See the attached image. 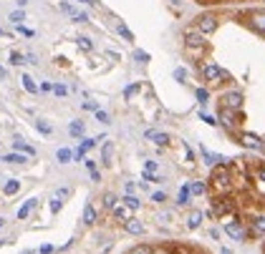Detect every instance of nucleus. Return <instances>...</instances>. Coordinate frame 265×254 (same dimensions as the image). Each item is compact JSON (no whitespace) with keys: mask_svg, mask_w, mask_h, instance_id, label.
<instances>
[{"mask_svg":"<svg viewBox=\"0 0 265 254\" xmlns=\"http://www.w3.org/2000/svg\"><path fill=\"white\" fill-rule=\"evenodd\" d=\"M13 149H15V151H20L23 156H33V154H35V149H33V146H28L23 139H15V141H13Z\"/></svg>","mask_w":265,"mask_h":254,"instance_id":"4468645a","label":"nucleus"},{"mask_svg":"<svg viewBox=\"0 0 265 254\" xmlns=\"http://www.w3.org/2000/svg\"><path fill=\"white\" fill-rule=\"evenodd\" d=\"M18 191H20V181H18V179H10V181L3 186V194H5V196H13V194H18Z\"/></svg>","mask_w":265,"mask_h":254,"instance_id":"6ab92c4d","label":"nucleus"},{"mask_svg":"<svg viewBox=\"0 0 265 254\" xmlns=\"http://www.w3.org/2000/svg\"><path fill=\"white\" fill-rule=\"evenodd\" d=\"M189 196H192V194H189V184H184V186L179 189V194H177V204H179V206L189 204Z\"/></svg>","mask_w":265,"mask_h":254,"instance_id":"5701e85b","label":"nucleus"},{"mask_svg":"<svg viewBox=\"0 0 265 254\" xmlns=\"http://www.w3.org/2000/svg\"><path fill=\"white\" fill-rule=\"evenodd\" d=\"M10 63H13V66H23V63H25V58H23L20 53H10Z\"/></svg>","mask_w":265,"mask_h":254,"instance_id":"e433bc0d","label":"nucleus"},{"mask_svg":"<svg viewBox=\"0 0 265 254\" xmlns=\"http://www.w3.org/2000/svg\"><path fill=\"white\" fill-rule=\"evenodd\" d=\"M139 88H141V86H139V83H134V86H129V88L124 91V96H127V98H134V96L139 93Z\"/></svg>","mask_w":265,"mask_h":254,"instance_id":"2f4dec72","label":"nucleus"},{"mask_svg":"<svg viewBox=\"0 0 265 254\" xmlns=\"http://www.w3.org/2000/svg\"><path fill=\"white\" fill-rule=\"evenodd\" d=\"M250 237H265V217H255L250 222Z\"/></svg>","mask_w":265,"mask_h":254,"instance_id":"f8f14e48","label":"nucleus"},{"mask_svg":"<svg viewBox=\"0 0 265 254\" xmlns=\"http://www.w3.org/2000/svg\"><path fill=\"white\" fill-rule=\"evenodd\" d=\"M51 211H53V214H58V211H61V201H58V199L51 201Z\"/></svg>","mask_w":265,"mask_h":254,"instance_id":"37998d69","label":"nucleus"},{"mask_svg":"<svg viewBox=\"0 0 265 254\" xmlns=\"http://www.w3.org/2000/svg\"><path fill=\"white\" fill-rule=\"evenodd\" d=\"M144 171H146V174H154V171H157V161H146V164H144Z\"/></svg>","mask_w":265,"mask_h":254,"instance_id":"58836bf2","label":"nucleus"},{"mask_svg":"<svg viewBox=\"0 0 265 254\" xmlns=\"http://www.w3.org/2000/svg\"><path fill=\"white\" fill-rule=\"evenodd\" d=\"M79 48H81V51H91L94 46H91V40H89V38H79Z\"/></svg>","mask_w":265,"mask_h":254,"instance_id":"f704fd0d","label":"nucleus"},{"mask_svg":"<svg viewBox=\"0 0 265 254\" xmlns=\"http://www.w3.org/2000/svg\"><path fill=\"white\" fill-rule=\"evenodd\" d=\"M122 201H124V206H129V209H132V211H134V209H139V206H141V201H139V199H136V196H124V199H122Z\"/></svg>","mask_w":265,"mask_h":254,"instance_id":"cd10ccee","label":"nucleus"},{"mask_svg":"<svg viewBox=\"0 0 265 254\" xmlns=\"http://www.w3.org/2000/svg\"><path fill=\"white\" fill-rule=\"evenodd\" d=\"M68 196H71V189H66V186H63V189H58V191H56V196H53V199H58V201H61V199H68Z\"/></svg>","mask_w":265,"mask_h":254,"instance_id":"4c0bfd02","label":"nucleus"},{"mask_svg":"<svg viewBox=\"0 0 265 254\" xmlns=\"http://www.w3.org/2000/svg\"><path fill=\"white\" fill-rule=\"evenodd\" d=\"M225 232L230 234L235 242H243V239H248V237H250V232H248L245 222H240V219H235V222H227V224H225Z\"/></svg>","mask_w":265,"mask_h":254,"instance_id":"39448f33","label":"nucleus"},{"mask_svg":"<svg viewBox=\"0 0 265 254\" xmlns=\"http://www.w3.org/2000/svg\"><path fill=\"white\" fill-rule=\"evenodd\" d=\"M35 129H38V131H41L43 136H51V134H53V129H51V123H46L43 118H38V121H35Z\"/></svg>","mask_w":265,"mask_h":254,"instance_id":"393cba45","label":"nucleus"},{"mask_svg":"<svg viewBox=\"0 0 265 254\" xmlns=\"http://www.w3.org/2000/svg\"><path fill=\"white\" fill-rule=\"evenodd\" d=\"M117 204H119V199L114 196V194H104V206H106V209H114Z\"/></svg>","mask_w":265,"mask_h":254,"instance_id":"c756f323","label":"nucleus"},{"mask_svg":"<svg viewBox=\"0 0 265 254\" xmlns=\"http://www.w3.org/2000/svg\"><path fill=\"white\" fill-rule=\"evenodd\" d=\"M56 159H58L61 164H68V161L73 159V151H71V149H58V154H56Z\"/></svg>","mask_w":265,"mask_h":254,"instance_id":"a878e982","label":"nucleus"},{"mask_svg":"<svg viewBox=\"0 0 265 254\" xmlns=\"http://www.w3.org/2000/svg\"><path fill=\"white\" fill-rule=\"evenodd\" d=\"M111 211H114V219L122 222V224H127L129 219H134V217H132V209H129V206H124V204H117Z\"/></svg>","mask_w":265,"mask_h":254,"instance_id":"9b49d317","label":"nucleus"},{"mask_svg":"<svg viewBox=\"0 0 265 254\" xmlns=\"http://www.w3.org/2000/svg\"><path fill=\"white\" fill-rule=\"evenodd\" d=\"M68 131H71V136H84V131H86V126H84V121H71V126H68Z\"/></svg>","mask_w":265,"mask_h":254,"instance_id":"412c9836","label":"nucleus"},{"mask_svg":"<svg viewBox=\"0 0 265 254\" xmlns=\"http://www.w3.org/2000/svg\"><path fill=\"white\" fill-rule=\"evenodd\" d=\"M53 93H56V96H66V93H68V88H66V86H61V83H56V86H53Z\"/></svg>","mask_w":265,"mask_h":254,"instance_id":"ea45409f","label":"nucleus"},{"mask_svg":"<svg viewBox=\"0 0 265 254\" xmlns=\"http://www.w3.org/2000/svg\"><path fill=\"white\" fill-rule=\"evenodd\" d=\"M3 224H5V219H3V217H0V227H3Z\"/></svg>","mask_w":265,"mask_h":254,"instance_id":"4d7b16f0","label":"nucleus"},{"mask_svg":"<svg viewBox=\"0 0 265 254\" xmlns=\"http://www.w3.org/2000/svg\"><path fill=\"white\" fill-rule=\"evenodd\" d=\"M197 3H200V0H197Z\"/></svg>","mask_w":265,"mask_h":254,"instance_id":"052dcab7","label":"nucleus"},{"mask_svg":"<svg viewBox=\"0 0 265 254\" xmlns=\"http://www.w3.org/2000/svg\"><path fill=\"white\" fill-rule=\"evenodd\" d=\"M202 76H205V81H210V83H222V81H230V73H227L225 68H220V66H215V63L202 66Z\"/></svg>","mask_w":265,"mask_h":254,"instance_id":"20e7f679","label":"nucleus"},{"mask_svg":"<svg viewBox=\"0 0 265 254\" xmlns=\"http://www.w3.org/2000/svg\"><path fill=\"white\" fill-rule=\"evenodd\" d=\"M200 154H202V159H205V164L207 166H227L230 164V159H225V156H220V154H212L210 149H205V146H200Z\"/></svg>","mask_w":265,"mask_h":254,"instance_id":"6e6552de","label":"nucleus"},{"mask_svg":"<svg viewBox=\"0 0 265 254\" xmlns=\"http://www.w3.org/2000/svg\"><path fill=\"white\" fill-rule=\"evenodd\" d=\"M134 58H136V61H141V63H146V61H149V56H146L144 51H136V53H134Z\"/></svg>","mask_w":265,"mask_h":254,"instance_id":"79ce46f5","label":"nucleus"},{"mask_svg":"<svg viewBox=\"0 0 265 254\" xmlns=\"http://www.w3.org/2000/svg\"><path fill=\"white\" fill-rule=\"evenodd\" d=\"M79 3H89V5H94V3H96V0H79Z\"/></svg>","mask_w":265,"mask_h":254,"instance_id":"5fc2aeb1","label":"nucleus"},{"mask_svg":"<svg viewBox=\"0 0 265 254\" xmlns=\"http://www.w3.org/2000/svg\"><path fill=\"white\" fill-rule=\"evenodd\" d=\"M3 161H8V164H23V161H25V156H23V154H8Z\"/></svg>","mask_w":265,"mask_h":254,"instance_id":"7c9ffc66","label":"nucleus"},{"mask_svg":"<svg viewBox=\"0 0 265 254\" xmlns=\"http://www.w3.org/2000/svg\"><path fill=\"white\" fill-rule=\"evenodd\" d=\"M117 30H119V35H122L124 40H134V35H132V30H129V28H127L124 23H119V25H117Z\"/></svg>","mask_w":265,"mask_h":254,"instance_id":"c85d7f7f","label":"nucleus"},{"mask_svg":"<svg viewBox=\"0 0 265 254\" xmlns=\"http://www.w3.org/2000/svg\"><path fill=\"white\" fill-rule=\"evenodd\" d=\"M84 161H86V166L91 169V171H94V169H96V161H91V159H84Z\"/></svg>","mask_w":265,"mask_h":254,"instance_id":"8fccbe9b","label":"nucleus"},{"mask_svg":"<svg viewBox=\"0 0 265 254\" xmlns=\"http://www.w3.org/2000/svg\"><path fill=\"white\" fill-rule=\"evenodd\" d=\"M195 30H197V33H202V35L215 33V30H217V15H212V13L200 15V18H197V28H195Z\"/></svg>","mask_w":265,"mask_h":254,"instance_id":"0eeeda50","label":"nucleus"},{"mask_svg":"<svg viewBox=\"0 0 265 254\" xmlns=\"http://www.w3.org/2000/svg\"><path fill=\"white\" fill-rule=\"evenodd\" d=\"M189 254H202V252H200V249H192V252H189Z\"/></svg>","mask_w":265,"mask_h":254,"instance_id":"6e6d98bb","label":"nucleus"},{"mask_svg":"<svg viewBox=\"0 0 265 254\" xmlns=\"http://www.w3.org/2000/svg\"><path fill=\"white\" fill-rule=\"evenodd\" d=\"M5 35H8V33H3V30H0V38H5Z\"/></svg>","mask_w":265,"mask_h":254,"instance_id":"13d9d810","label":"nucleus"},{"mask_svg":"<svg viewBox=\"0 0 265 254\" xmlns=\"http://www.w3.org/2000/svg\"><path fill=\"white\" fill-rule=\"evenodd\" d=\"M184 46H187L189 51L202 48V46H205V35L197 33V30H187V33H184Z\"/></svg>","mask_w":265,"mask_h":254,"instance_id":"1a4fd4ad","label":"nucleus"},{"mask_svg":"<svg viewBox=\"0 0 265 254\" xmlns=\"http://www.w3.org/2000/svg\"><path fill=\"white\" fill-rule=\"evenodd\" d=\"M20 81H23V86H25V91H28V93H38V86L33 83V78H30V76H23Z\"/></svg>","mask_w":265,"mask_h":254,"instance_id":"bb28decb","label":"nucleus"},{"mask_svg":"<svg viewBox=\"0 0 265 254\" xmlns=\"http://www.w3.org/2000/svg\"><path fill=\"white\" fill-rule=\"evenodd\" d=\"M73 20H76V23H86L89 18H86V13H76V15H73Z\"/></svg>","mask_w":265,"mask_h":254,"instance_id":"49530a36","label":"nucleus"},{"mask_svg":"<svg viewBox=\"0 0 265 254\" xmlns=\"http://www.w3.org/2000/svg\"><path fill=\"white\" fill-rule=\"evenodd\" d=\"M255 174H258V179H260V181H265V166H260Z\"/></svg>","mask_w":265,"mask_h":254,"instance_id":"09e8293b","label":"nucleus"},{"mask_svg":"<svg viewBox=\"0 0 265 254\" xmlns=\"http://www.w3.org/2000/svg\"><path fill=\"white\" fill-rule=\"evenodd\" d=\"M233 211H238V201H235L233 196H222V199H215V201H212L210 217L220 219V217H227V214H233Z\"/></svg>","mask_w":265,"mask_h":254,"instance_id":"f03ea898","label":"nucleus"},{"mask_svg":"<svg viewBox=\"0 0 265 254\" xmlns=\"http://www.w3.org/2000/svg\"><path fill=\"white\" fill-rule=\"evenodd\" d=\"M5 76H8V71H5L3 66H0V78H5Z\"/></svg>","mask_w":265,"mask_h":254,"instance_id":"603ef678","label":"nucleus"},{"mask_svg":"<svg viewBox=\"0 0 265 254\" xmlns=\"http://www.w3.org/2000/svg\"><path fill=\"white\" fill-rule=\"evenodd\" d=\"M124 229H127L129 234H144V224H141L139 219H129V222L124 224Z\"/></svg>","mask_w":265,"mask_h":254,"instance_id":"dca6fc26","label":"nucleus"},{"mask_svg":"<svg viewBox=\"0 0 265 254\" xmlns=\"http://www.w3.org/2000/svg\"><path fill=\"white\" fill-rule=\"evenodd\" d=\"M96 209L91 206V204H86V209H84V224H89V227H94L96 224Z\"/></svg>","mask_w":265,"mask_h":254,"instance_id":"2eb2a0df","label":"nucleus"},{"mask_svg":"<svg viewBox=\"0 0 265 254\" xmlns=\"http://www.w3.org/2000/svg\"><path fill=\"white\" fill-rule=\"evenodd\" d=\"M174 78H177V81L187 78V71H184V68H177V71H174Z\"/></svg>","mask_w":265,"mask_h":254,"instance_id":"c03bdc74","label":"nucleus"},{"mask_svg":"<svg viewBox=\"0 0 265 254\" xmlns=\"http://www.w3.org/2000/svg\"><path fill=\"white\" fill-rule=\"evenodd\" d=\"M146 139H149L151 144H157V146H167V144H169V136H167L164 131H154V129L146 131Z\"/></svg>","mask_w":265,"mask_h":254,"instance_id":"ddd939ff","label":"nucleus"},{"mask_svg":"<svg viewBox=\"0 0 265 254\" xmlns=\"http://www.w3.org/2000/svg\"><path fill=\"white\" fill-rule=\"evenodd\" d=\"M240 144L245 149H253V151H260L263 149V139L258 134H250V131H240Z\"/></svg>","mask_w":265,"mask_h":254,"instance_id":"9d476101","label":"nucleus"},{"mask_svg":"<svg viewBox=\"0 0 265 254\" xmlns=\"http://www.w3.org/2000/svg\"><path fill=\"white\" fill-rule=\"evenodd\" d=\"M91 179H94V181H101V174L96 171V169H94V171H91Z\"/></svg>","mask_w":265,"mask_h":254,"instance_id":"3c124183","label":"nucleus"},{"mask_svg":"<svg viewBox=\"0 0 265 254\" xmlns=\"http://www.w3.org/2000/svg\"><path fill=\"white\" fill-rule=\"evenodd\" d=\"M151 201L164 204V201H167V194H164V191H154V194H151Z\"/></svg>","mask_w":265,"mask_h":254,"instance_id":"72a5a7b5","label":"nucleus"},{"mask_svg":"<svg viewBox=\"0 0 265 254\" xmlns=\"http://www.w3.org/2000/svg\"><path fill=\"white\" fill-rule=\"evenodd\" d=\"M210 186L222 194V196H230L233 194V174L227 166H215L212 174H210Z\"/></svg>","mask_w":265,"mask_h":254,"instance_id":"f257e3e1","label":"nucleus"},{"mask_svg":"<svg viewBox=\"0 0 265 254\" xmlns=\"http://www.w3.org/2000/svg\"><path fill=\"white\" fill-rule=\"evenodd\" d=\"M220 254H233V252H230V249H227V247H222V249H220Z\"/></svg>","mask_w":265,"mask_h":254,"instance_id":"864d4df0","label":"nucleus"},{"mask_svg":"<svg viewBox=\"0 0 265 254\" xmlns=\"http://www.w3.org/2000/svg\"><path fill=\"white\" fill-rule=\"evenodd\" d=\"M200 224H202V211H192V214L187 217V227L189 229H197Z\"/></svg>","mask_w":265,"mask_h":254,"instance_id":"a211bd4d","label":"nucleus"},{"mask_svg":"<svg viewBox=\"0 0 265 254\" xmlns=\"http://www.w3.org/2000/svg\"><path fill=\"white\" fill-rule=\"evenodd\" d=\"M207 98H210V91H207V88H200V91H197V101L205 106V103H207Z\"/></svg>","mask_w":265,"mask_h":254,"instance_id":"473e14b6","label":"nucleus"},{"mask_svg":"<svg viewBox=\"0 0 265 254\" xmlns=\"http://www.w3.org/2000/svg\"><path fill=\"white\" fill-rule=\"evenodd\" d=\"M127 254H154V247H151V244H136Z\"/></svg>","mask_w":265,"mask_h":254,"instance_id":"4be33fe9","label":"nucleus"},{"mask_svg":"<svg viewBox=\"0 0 265 254\" xmlns=\"http://www.w3.org/2000/svg\"><path fill=\"white\" fill-rule=\"evenodd\" d=\"M96 121H101V123H109L111 118H109V113H106V111H96Z\"/></svg>","mask_w":265,"mask_h":254,"instance_id":"a19ab883","label":"nucleus"},{"mask_svg":"<svg viewBox=\"0 0 265 254\" xmlns=\"http://www.w3.org/2000/svg\"><path fill=\"white\" fill-rule=\"evenodd\" d=\"M35 204H38V199H28V201L18 209V219H25V217L30 214V211H33V206H35Z\"/></svg>","mask_w":265,"mask_h":254,"instance_id":"f3484780","label":"nucleus"},{"mask_svg":"<svg viewBox=\"0 0 265 254\" xmlns=\"http://www.w3.org/2000/svg\"><path fill=\"white\" fill-rule=\"evenodd\" d=\"M205 191H207L205 181H192V184H189V194H192V196H202Z\"/></svg>","mask_w":265,"mask_h":254,"instance_id":"aec40b11","label":"nucleus"},{"mask_svg":"<svg viewBox=\"0 0 265 254\" xmlns=\"http://www.w3.org/2000/svg\"><path fill=\"white\" fill-rule=\"evenodd\" d=\"M217 121L225 126L227 131H235L238 126L243 123V113H240V111H230V108H220V113H217Z\"/></svg>","mask_w":265,"mask_h":254,"instance_id":"7ed1b4c3","label":"nucleus"},{"mask_svg":"<svg viewBox=\"0 0 265 254\" xmlns=\"http://www.w3.org/2000/svg\"><path fill=\"white\" fill-rule=\"evenodd\" d=\"M202 121H207V123H210V126H217V121H215V118H212V116H207V113H202Z\"/></svg>","mask_w":265,"mask_h":254,"instance_id":"de8ad7c7","label":"nucleus"},{"mask_svg":"<svg viewBox=\"0 0 265 254\" xmlns=\"http://www.w3.org/2000/svg\"><path fill=\"white\" fill-rule=\"evenodd\" d=\"M10 20H13L15 25H20V20H25V15H23V10H15V13H10Z\"/></svg>","mask_w":265,"mask_h":254,"instance_id":"c9c22d12","label":"nucleus"},{"mask_svg":"<svg viewBox=\"0 0 265 254\" xmlns=\"http://www.w3.org/2000/svg\"><path fill=\"white\" fill-rule=\"evenodd\" d=\"M111 156H114V144L106 141V144H104V151H101V161L109 166V164H111Z\"/></svg>","mask_w":265,"mask_h":254,"instance_id":"b1692460","label":"nucleus"},{"mask_svg":"<svg viewBox=\"0 0 265 254\" xmlns=\"http://www.w3.org/2000/svg\"><path fill=\"white\" fill-rule=\"evenodd\" d=\"M260 151H263V154H265V144H263V149H260Z\"/></svg>","mask_w":265,"mask_h":254,"instance_id":"bf43d9fd","label":"nucleus"},{"mask_svg":"<svg viewBox=\"0 0 265 254\" xmlns=\"http://www.w3.org/2000/svg\"><path fill=\"white\" fill-rule=\"evenodd\" d=\"M84 108H89V111H99L96 101H84Z\"/></svg>","mask_w":265,"mask_h":254,"instance_id":"a18cd8bd","label":"nucleus"},{"mask_svg":"<svg viewBox=\"0 0 265 254\" xmlns=\"http://www.w3.org/2000/svg\"><path fill=\"white\" fill-rule=\"evenodd\" d=\"M220 108L240 111V108H243V93H240V91H227V93L220 98Z\"/></svg>","mask_w":265,"mask_h":254,"instance_id":"423d86ee","label":"nucleus"}]
</instances>
